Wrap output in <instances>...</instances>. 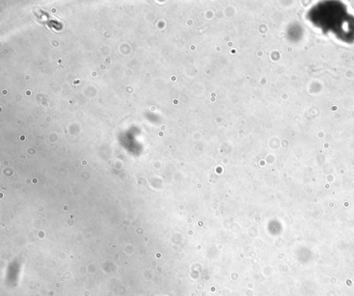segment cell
Masks as SVG:
<instances>
[{
  "instance_id": "cell-1",
  "label": "cell",
  "mask_w": 354,
  "mask_h": 296,
  "mask_svg": "<svg viewBox=\"0 0 354 296\" xmlns=\"http://www.w3.org/2000/svg\"><path fill=\"white\" fill-rule=\"evenodd\" d=\"M310 21L326 33L346 43L354 41V17L343 4L325 2L315 6L309 12Z\"/></svg>"
}]
</instances>
